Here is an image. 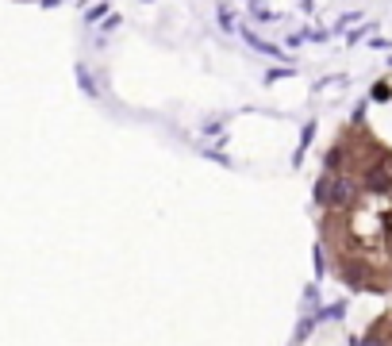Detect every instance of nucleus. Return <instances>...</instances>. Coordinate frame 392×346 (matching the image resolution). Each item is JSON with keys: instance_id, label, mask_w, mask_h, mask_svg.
Segmentation results:
<instances>
[{"instance_id": "1", "label": "nucleus", "mask_w": 392, "mask_h": 346, "mask_svg": "<svg viewBox=\"0 0 392 346\" xmlns=\"http://www.w3.org/2000/svg\"><path fill=\"white\" fill-rule=\"evenodd\" d=\"M312 204L319 274L354 296H392V146L373 135L366 108L323 151Z\"/></svg>"}, {"instance_id": "2", "label": "nucleus", "mask_w": 392, "mask_h": 346, "mask_svg": "<svg viewBox=\"0 0 392 346\" xmlns=\"http://www.w3.org/2000/svg\"><path fill=\"white\" fill-rule=\"evenodd\" d=\"M358 346H392V308L377 312V315L366 323V331H361Z\"/></svg>"}]
</instances>
